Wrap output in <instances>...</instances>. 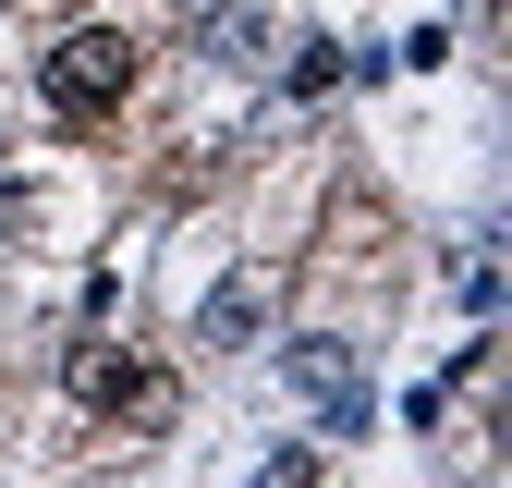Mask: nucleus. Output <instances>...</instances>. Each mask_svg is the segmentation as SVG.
<instances>
[{"mask_svg": "<svg viewBox=\"0 0 512 488\" xmlns=\"http://www.w3.org/2000/svg\"><path fill=\"white\" fill-rule=\"evenodd\" d=\"M122 86H135V37H122V25H74V37L37 61V98H49V122H98Z\"/></svg>", "mask_w": 512, "mask_h": 488, "instance_id": "obj_1", "label": "nucleus"}, {"mask_svg": "<svg viewBox=\"0 0 512 488\" xmlns=\"http://www.w3.org/2000/svg\"><path fill=\"white\" fill-rule=\"evenodd\" d=\"M61 391L98 403V415H171V379H147L122 342H74V354H61Z\"/></svg>", "mask_w": 512, "mask_h": 488, "instance_id": "obj_2", "label": "nucleus"}, {"mask_svg": "<svg viewBox=\"0 0 512 488\" xmlns=\"http://www.w3.org/2000/svg\"><path fill=\"white\" fill-rule=\"evenodd\" d=\"M293 391L330 415V427H354V415H366V391H354V354H342V342H293Z\"/></svg>", "mask_w": 512, "mask_h": 488, "instance_id": "obj_3", "label": "nucleus"}, {"mask_svg": "<svg viewBox=\"0 0 512 488\" xmlns=\"http://www.w3.org/2000/svg\"><path fill=\"white\" fill-rule=\"evenodd\" d=\"M269 330V269H232L208 305H196V342H256Z\"/></svg>", "mask_w": 512, "mask_h": 488, "instance_id": "obj_4", "label": "nucleus"}, {"mask_svg": "<svg viewBox=\"0 0 512 488\" xmlns=\"http://www.w3.org/2000/svg\"><path fill=\"white\" fill-rule=\"evenodd\" d=\"M342 74H354V61H342V49H330V37H305V49H293V98H330V86H342Z\"/></svg>", "mask_w": 512, "mask_h": 488, "instance_id": "obj_5", "label": "nucleus"}, {"mask_svg": "<svg viewBox=\"0 0 512 488\" xmlns=\"http://www.w3.org/2000/svg\"><path fill=\"white\" fill-rule=\"evenodd\" d=\"M256 488H317V452H269V476Z\"/></svg>", "mask_w": 512, "mask_h": 488, "instance_id": "obj_6", "label": "nucleus"}]
</instances>
